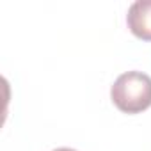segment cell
I'll list each match as a JSON object with an SVG mask.
<instances>
[{
	"label": "cell",
	"mask_w": 151,
	"mask_h": 151,
	"mask_svg": "<svg viewBox=\"0 0 151 151\" xmlns=\"http://www.w3.org/2000/svg\"><path fill=\"white\" fill-rule=\"evenodd\" d=\"M112 103L124 114H139L151 107V77L142 71H126L110 87Z\"/></svg>",
	"instance_id": "1"
},
{
	"label": "cell",
	"mask_w": 151,
	"mask_h": 151,
	"mask_svg": "<svg viewBox=\"0 0 151 151\" xmlns=\"http://www.w3.org/2000/svg\"><path fill=\"white\" fill-rule=\"evenodd\" d=\"M126 25L135 37L151 41V0H137L128 7Z\"/></svg>",
	"instance_id": "2"
},
{
	"label": "cell",
	"mask_w": 151,
	"mask_h": 151,
	"mask_svg": "<svg viewBox=\"0 0 151 151\" xmlns=\"http://www.w3.org/2000/svg\"><path fill=\"white\" fill-rule=\"evenodd\" d=\"M53 151H77V149H71V147H57Z\"/></svg>",
	"instance_id": "3"
}]
</instances>
